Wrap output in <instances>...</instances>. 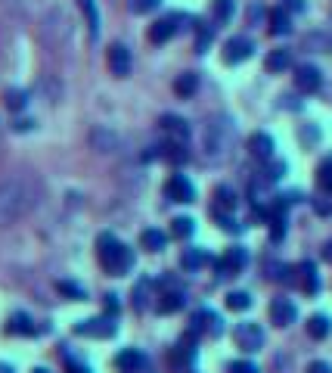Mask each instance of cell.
Here are the masks:
<instances>
[{"label":"cell","instance_id":"obj_1","mask_svg":"<svg viewBox=\"0 0 332 373\" xmlns=\"http://www.w3.org/2000/svg\"><path fill=\"white\" fill-rule=\"evenodd\" d=\"M38 203V190L28 177H10L0 181V227L16 224L22 215H28Z\"/></svg>","mask_w":332,"mask_h":373},{"label":"cell","instance_id":"obj_2","mask_svg":"<svg viewBox=\"0 0 332 373\" xmlns=\"http://www.w3.org/2000/svg\"><path fill=\"white\" fill-rule=\"evenodd\" d=\"M97 252H99V264H103L106 274L121 277L134 268V249L118 243L112 233H99L97 240Z\"/></svg>","mask_w":332,"mask_h":373},{"label":"cell","instance_id":"obj_3","mask_svg":"<svg viewBox=\"0 0 332 373\" xmlns=\"http://www.w3.org/2000/svg\"><path fill=\"white\" fill-rule=\"evenodd\" d=\"M236 134H233V125H230L227 118H218L208 125V134H205V149L212 159H223V156L230 153V147H233Z\"/></svg>","mask_w":332,"mask_h":373},{"label":"cell","instance_id":"obj_4","mask_svg":"<svg viewBox=\"0 0 332 373\" xmlns=\"http://www.w3.org/2000/svg\"><path fill=\"white\" fill-rule=\"evenodd\" d=\"M184 22H186L184 13H168V16H162L158 22L149 25V41H153V44H165V41H171L180 32Z\"/></svg>","mask_w":332,"mask_h":373},{"label":"cell","instance_id":"obj_5","mask_svg":"<svg viewBox=\"0 0 332 373\" xmlns=\"http://www.w3.org/2000/svg\"><path fill=\"white\" fill-rule=\"evenodd\" d=\"M245 264H249V249L233 246L214 262V271H218V277H233V274H240Z\"/></svg>","mask_w":332,"mask_h":373},{"label":"cell","instance_id":"obj_6","mask_svg":"<svg viewBox=\"0 0 332 373\" xmlns=\"http://www.w3.org/2000/svg\"><path fill=\"white\" fill-rule=\"evenodd\" d=\"M202 336V333H208V336H221L223 333V320L218 318L214 311H208V308H202V311L193 314V320H190V336Z\"/></svg>","mask_w":332,"mask_h":373},{"label":"cell","instance_id":"obj_7","mask_svg":"<svg viewBox=\"0 0 332 373\" xmlns=\"http://www.w3.org/2000/svg\"><path fill=\"white\" fill-rule=\"evenodd\" d=\"M75 333L78 336H93V339H109V336L118 333L112 318H90V320H81L75 324Z\"/></svg>","mask_w":332,"mask_h":373},{"label":"cell","instance_id":"obj_8","mask_svg":"<svg viewBox=\"0 0 332 373\" xmlns=\"http://www.w3.org/2000/svg\"><path fill=\"white\" fill-rule=\"evenodd\" d=\"M165 196L174 199V203H193L196 199V186L190 184L186 175H171L168 184H165Z\"/></svg>","mask_w":332,"mask_h":373},{"label":"cell","instance_id":"obj_9","mask_svg":"<svg viewBox=\"0 0 332 373\" xmlns=\"http://www.w3.org/2000/svg\"><path fill=\"white\" fill-rule=\"evenodd\" d=\"M251 53H255V44H251V38H242V34H236V38H230L227 44H223V60H227L230 66L245 62Z\"/></svg>","mask_w":332,"mask_h":373},{"label":"cell","instance_id":"obj_10","mask_svg":"<svg viewBox=\"0 0 332 373\" xmlns=\"http://www.w3.org/2000/svg\"><path fill=\"white\" fill-rule=\"evenodd\" d=\"M233 336H236V346H240L242 351H258V348L264 346V330L258 327V324H251V320H249V324L236 327Z\"/></svg>","mask_w":332,"mask_h":373},{"label":"cell","instance_id":"obj_11","mask_svg":"<svg viewBox=\"0 0 332 373\" xmlns=\"http://www.w3.org/2000/svg\"><path fill=\"white\" fill-rule=\"evenodd\" d=\"M115 367H118L121 373H146L149 358L143 355V351H137V348H125V351L115 355Z\"/></svg>","mask_w":332,"mask_h":373},{"label":"cell","instance_id":"obj_12","mask_svg":"<svg viewBox=\"0 0 332 373\" xmlns=\"http://www.w3.org/2000/svg\"><path fill=\"white\" fill-rule=\"evenodd\" d=\"M131 69H134L131 50H127L125 44H112L109 47V72L115 78H125V75H131Z\"/></svg>","mask_w":332,"mask_h":373},{"label":"cell","instance_id":"obj_13","mask_svg":"<svg viewBox=\"0 0 332 373\" xmlns=\"http://www.w3.org/2000/svg\"><path fill=\"white\" fill-rule=\"evenodd\" d=\"M162 131L168 134L171 143H177V147H186V140H190V125H186L180 116H162Z\"/></svg>","mask_w":332,"mask_h":373},{"label":"cell","instance_id":"obj_14","mask_svg":"<svg viewBox=\"0 0 332 373\" xmlns=\"http://www.w3.org/2000/svg\"><path fill=\"white\" fill-rule=\"evenodd\" d=\"M295 88H298L301 93H317L323 88V75L317 66H298V72H295Z\"/></svg>","mask_w":332,"mask_h":373},{"label":"cell","instance_id":"obj_15","mask_svg":"<svg viewBox=\"0 0 332 373\" xmlns=\"http://www.w3.org/2000/svg\"><path fill=\"white\" fill-rule=\"evenodd\" d=\"M171 361H174L177 367H193V361H196V336L186 333L174 346V351H171Z\"/></svg>","mask_w":332,"mask_h":373},{"label":"cell","instance_id":"obj_16","mask_svg":"<svg viewBox=\"0 0 332 373\" xmlns=\"http://www.w3.org/2000/svg\"><path fill=\"white\" fill-rule=\"evenodd\" d=\"M295 318H298V308L289 302V299H273V302H270V320L277 327L295 324Z\"/></svg>","mask_w":332,"mask_h":373},{"label":"cell","instance_id":"obj_17","mask_svg":"<svg viewBox=\"0 0 332 373\" xmlns=\"http://www.w3.org/2000/svg\"><path fill=\"white\" fill-rule=\"evenodd\" d=\"M273 149H277V143H273L270 134L258 131V134H251V137H249V153L255 156V159L270 162V159H273Z\"/></svg>","mask_w":332,"mask_h":373},{"label":"cell","instance_id":"obj_18","mask_svg":"<svg viewBox=\"0 0 332 373\" xmlns=\"http://www.w3.org/2000/svg\"><path fill=\"white\" fill-rule=\"evenodd\" d=\"M295 271H298V277H301V290H305L307 296H317V292H320V274H317V264L314 262H301Z\"/></svg>","mask_w":332,"mask_h":373},{"label":"cell","instance_id":"obj_19","mask_svg":"<svg viewBox=\"0 0 332 373\" xmlns=\"http://www.w3.org/2000/svg\"><path fill=\"white\" fill-rule=\"evenodd\" d=\"M81 6L84 19H88V32H90V41L99 38V10H97V0H78Z\"/></svg>","mask_w":332,"mask_h":373},{"label":"cell","instance_id":"obj_20","mask_svg":"<svg viewBox=\"0 0 332 373\" xmlns=\"http://www.w3.org/2000/svg\"><path fill=\"white\" fill-rule=\"evenodd\" d=\"M236 209V193L230 186H218L214 190V215H230Z\"/></svg>","mask_w":332,"mask_h":373},{"label":"cell","instance_id":"obj_21","mask_svg":"<svg viewBox=\"0 0 332 373\" xmlns=\"http://www.w3.org/2000/svg\"><path fill=\"white\" fill-rule=\"evenodd\" d=\"M196 88H199V75L196 72H184V75H177V81H174V93L177 97H193L196 93Z\"/></svg>","mask_w":332,"mask_h":373},{"label":"cell","instance_id":"obj_22","mask_svg":"<svg viewBox=\"0 0 332 373\" xmlns=\"http://www.w3.org/2000/svg\"><path fill=\"white\" fill-rule=\"evenodd\" d=\"M270 32L279 34V38L292 32V19H289V13L283 10V6H277V10L270 13Z\"/></svg>","mask_w":332,"mask_h":373},{"label":"cell","instance_id":"obj_23","mask_svg":"<svg viewBox=\"0 0 332 373\" xmlns=\"http://www.w3.org/2000/svg\"><path fill=\"white\" fill-rule=\"evenodd\" d=\"M6 333L34 336L38 330H34V324H32V318H28V314H13V318H10V324H6Z\"/></svg>","mask_w":332,"mask_h":373},{"label":"cell","instance_id":"obj_24","mask_svg":"<svg viewBox=\"0 0 332 373\" xmlns=\"http://www.w3.org/2000/svg\"><path fill=\"white\" fill-rule=\"evenodd\" d=\"M193 231H196V221L186 218V215H180V218L171 221V236H174V240H190Z\"/></svg>","mask_w":332,"mask_h":373},{"label":"cell","instance_id":"obj_25","mask_svg":"<svg viewBox=\"0 0 332 373\" xmlns=\"http://www.w3.org/2000/svg\"><path fill=\"white\" fill-rule=\"evenodd\" d=\"M332 330V320L326 318V314H314V318L307 320V333L314 336V339H326Z\"/></svg>","mask_w":332,"mask_h":373},{"label":"cell","instance_id":"obj_26","mask_svg":"<svg viewBox=\"0 0 332 373\" xmlns=\"http://www.w3.org/2000/svg\"><path fill=\"white\" fill-rule=\"evenodd\" d=\"M208 262H212V255L202 252V249H186L184 258H180V264H184L186 271H199L202 264H208Z\"/></svg>","mask_w":332,"mask_h":373},{"label":"cell","instance_id":"obj_27","mask_svg":"<svg viewBox=\"0 0 332 373\" xmlns=\"http://www.w3.org/2000/svg\"><path fill=\"white\" fill-rule=\"evenodd\" d=\"M184 305H186L184 292H180V290H171V292H165V296H162V302H158V311H162V314H171V311H180Z\"/></svg>","mask_w":332,"mask_h":373},{"label":"cell","instance_id":"obj_28","mask_svg":"<svg viewBox=\"0 0 332 373\" xmlns=\"http://www.w3.org/2000/svg\"><path fill=\"white\" fill-rule=\"evenodd\" d=\"M140 243L149 249V252H162V249H165V243H168V236H165L162 231H155V227H149V231H143Z\"/></svg>","mask_w":332,"mask_h":373},{"label":"cell","instance_id":"obj_29","mask_svg":"<svg viewBox=\"0 0 332 373\" xmlns=\"http://www.w3.org/2000/svg\"><path fill=\"white\" fill-rule=\"evenodd\" d=\"M289 62H292V53H289V50H273V53L267 56V72H286Z\"/></svg>","mask_w":332,"mask_h":373},{"label":"cell","instance_id":"obj_30","mask_svg":"<svg viewBox=\"0 0 332 373\" xmlns=\"http://www.w3.org/2000/svg\"><path fill=\"white\" fill-rule=\"evenodd\" d=\"M236 10V0H214L212 13H214V22H230Z\"/></svg>","mask_w":332,"mask_h":373},{"label":"cell","instance_id":"obj_31","mask_svg":"<svg viewBox=\"0 0 332 373\" xmlns=\"http://www.w3.org/2000/svg\"><path fill=\"white\" fill-rule=\"evenodd\" d=\"M227 308H233V311H249V308H251V296H249V292H242V290H233L227 296Z\"/></svg>","mask_w":332,"mask_h":373},{"label":"cell","instance_id":"obj_32","mask_svg":"<svg viewBox=\"0 0 332 373\" xmlns=\"http://www.w3.org/2000/svg\"><path fill=\"white\" fill-rule=\"evenodd\" d=\"M4 103L10 106L13 112H19V109H25V106H28V93L19 90V88H13V90H6V100H4Z\"/></svg>","mask_w":332,"mask_h":373},{"label":"cell","instance_id":"obj_33","mask_svg":"<svg viewBox=\"0 0 332 373\" xmlns=\"http://www.w3.org/2000/svg\"><path fill=\"white\" fill-rule=\"evenodd\" d=\"M317 181H320V190L332 196V156L320 165V171H317Z\"/></svg>","mask_w":332,"mask_h":373},{"label":"cell","instance_id":"obj_34","mask_svg":"<svg viewBox=\"0 0 332 373\" xmlns=\"http://www.w3.org/2000/svg\"><path fill=\"white\" fill-rule=\"evenodd\" d=\"M212 34H214L212 25L199 22V32H196V50H199V53H205V50H208V44H212Z\"/></svg>","mask_w":332,"mask_h":373},{"label":"cell","instance_id":"obj_35","mask_svg":"<svg viewBox=\"0 0 332 373\" xmlns=\"http://www.w3.org/2000/svg\"><path fill=\"white\" fill-rule=\"evenodd\" d=\"M60 292H66L69 299H78V302H84V299H88V292H84V286L69 283V280H62V283H60Z\"/></svg>","mask_w":332,"mask_h":373},{"label":"cell","instance_id":"obj_36","mask_svg":"<svg viewBox=\"0 0 332 373\" xmlns=\"http://www.w3.org/2000/svg\"><path fill=\"white\" fill-rule=\"evenodd\" d=\"M158 4H162V0H131V10L134 13H149V10H155Z\"/></svg>","mask_w":332,"mask_h":373},{"label":"cell","instance_id":"obj_37","mask_svg":"<svg viewBox=\"0 0 332 373\" xmlns=\"http://www.w3.org/2000/svg\"><path fill=\"white\" fill-rule=\"evenodd\" d=\"M230 373H261L251 361H233L230 364Z\"/></svg>","mask_w":332,"mask_h":373},{"label":"cell","instance_id":"obj_38","mask_svg":"<svg viewBox=\"0 0 332 373\" xmlns=\"http://www.w3.org/2000/svg\"><path fill=\"white\" fill-rule=\"evenodd\" d=\"M218 221H221V227H223V231H230V233H240V231H242V227L236 224V221L230 218V215H218Z\"/></svg>","mask_w":332,"mask_h":373},{"label":"cell","instance_id":"obj_39","mask_svg":"<svg viewBox=\"0 0 332 373\" xmlns=\"http://www.w3.org/2000/svg\"><path fill=\"white\" fill-rule=\"evenodd\" d=\"M283 171H286V162L270 165V168H267V181H279V177H283Z\"/></svg>","mask_w":332,"mask_h":373},{"label":"cell","instance_id":"obj_40","mask_svg":"<svg viewBox=\"0 0 332 373\" xmlns=\"http://www.w3.org/2000/svg\"><path fill=\"white\" fill-rule=\"evenodd\" d=\"M307 373H332V367H329L326 361H314V364L307 367Z\"/></svg>","mask_w":332,"mask_h":373},{"label":"cell","instance_id":"obj_41","mask_svg":"<svg viewBox=\"0 0 332 373\" xmlns=\"http://www.w3.org/2000/svg\"><path fill=\"white\" fill-rule=\"evenodd\" d=\"M106 308H109V318L118 311V296H115V292H112V296H106Z\"/></svg>","mask_w":332,"mask_h":373},{"label":"cell","instance_id":"obj_42","mask_svg":"<svg viewBox=\"0 0 332 373\" xmlns=\"http://www.w3.org/2000/svg\"><path fill=\"white\" fill-rule=\"evenodd\" d=\"M286 6H289V10H295V13H301V10H305V0H286Z\"/></svg>","mask_w":332,"mask_h":373},{"label":"cell","instance_id":"obj_43","mask_svg":"<svg viewBox=\"0 0 332 373\" xmlns=\"http://www.w3.org/2000/svg\"><path fill=\"white\" fill-rule=\"evenodd\" d=\"M69 373H90L84 364H78V361H69Z\"/></svg>","mask_w":332,"mask_h":373},{"label":"cell","instance_id":"obj_44","mask_svg":"<svg viewBox=\"0 0 332 373\" xmlns=\"http://www.w3.org/2000/svg\"><path fill=\"white\" fill-rule=\"evenodd\" d=\"M323 258H326V262L332 264V240L326 243V246H323Z\"/></svg>","mask_w":332,"mask_h":373},{"label":"cell","instance_id":"obj_45","mask_svg":"<svg viewBox=\"0 0 332 373\" xmlns=\"http://www.w3.org/2000/svg\"><path fill=\"white\" fill-rule=\"evenodd\" d=\"M0 373H13V367L10 364H0Z\"/></svg>","mask_w":332,"mask_h":373}]
</instances>
